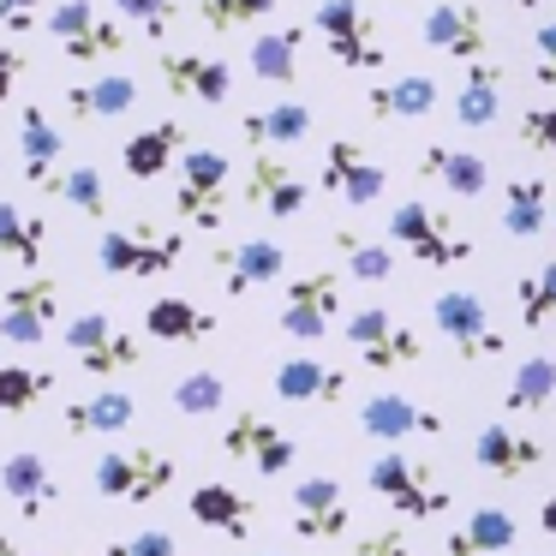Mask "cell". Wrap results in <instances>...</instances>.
<instances>
[{
    "label": "cell",
    "mask_w": 556,
    "mask_h": 556,
    "mask_svg": "<svg viewBox=\"0 0 556 556\" xmlns=\"http://www.w3.org/2000/svg\"><path fill=\"white\" fill-rule=\"evenodd\" d=\"M419 42L448 61L472 66V61H491V18H484L479 0H437L419 25Z\"/></svg>",
    "instance_id": "13"
},
{
    "label": "cell",
    "mask_w": 556,
    "mask_h": 556,
    "mask_svg": "<svg viewBox=\"0 0 556 556\" xmlns=\"http://www.w3.org/2000/svg\"><path fill=\"white\" fill-rule=\"evenodd\" d=\"M359 431L371 437V443H383V448H401L407 437H443V419L437 413H425L419 401H407V395H371L359 407Z\"/></svg>",
    "instance_id": "23"
},
{
    "label": "cell",
    "mask_w": 556,
    "mask_h": 556,
    "mask_svg": "<svg viewBox=\"0 0 556 556\" xmlns=\"http://www.w3.org/2000/svg\"><path fill=\"white\" fill-rule=\"evenodd\" d=\"M132 419H138V401L126 389H102V395L73 401L61 413V431L66 437H121V431H132Z\"/></svg>",
    "instance_id": "35"
},
{
    "label": "cell",
    "mask_w": 556,
    "mask_h": 556,
    "mask_svg": "<svg viewBox=\"0 0 556 556\" xmlns=\"http://www.w3.org/2000/svg\"><path fill=\"white\" fill-rule=\"evenodd\" d=\"M186 150H192V132H186L180 121H156V126H144V132H132L121 144V168H126V180L150 186V180L180 168Z\"/></svg>",
    "instance_id": "22"
},
{
    "label": "cell",
    "mask_w": 556,
    "mask_h": 556,
    "mask_svg": "<svg viewBox=\"0 0 556 556\" xmlns=\"http://www.w3.org/2000/svg\"><path fill=\"white\" fill-rule=\"evenodd\" d=\"M544 443L532 431H520V419H491L479 425V437H472V467L491 472V479H532V472L544 467Z\"/></svg>",
    "instance_id": "17"
},
{
    "label": "cell",
    "mask_w": 556,
    "mask_h": 556,
    "mask_svg": "<svg viewBox=\"0 0 556 556\" xmlns=\"http://www.w3.org/2000/svg\"><path fill=\"white\" fill-rule=\"evenodd\" d=\"M0 491H7V503H13L25 520H42L54 503H61V479H54V467L37 455V448H18V455L0 460Z\"/></svg>",
    "instance_id": "25"
},
{
    "label": "cell",
    "mask_w": 556,
    "mask_h": 556,
    "mask_svg": "<svg viewBox=\"0 0 556 556\" xmlns=\"http://www.w3.org/2000/svg\"><path fill=\"white\" fill-rule=\"evenodd\" d=\"M443 109V85L431 73H383L365 85V114L377 126H401V121H431Z\"/></svg>",
    "instance_id": "18"
},
{
    "label": "cell",
    "mask_w": 556,
    "mask_h": 556,
    "mask_svg": "<svg viewBox=\"0 0 556 556\" xmlns=\"http://www.w3.org/2000/svg\"><path fill=\"white\" fill-rule=\"evenodd\" d=\"M228 180H233V162L210 144H192L174 168V216L198 233H216L228 222Z\"/></svg>",
    "instance_id": "6"
},
{
    "label": "cell",
    "mask_w": 556,
    "mask_h": 556,
    "mask_svg": "<svg viewBox=\"0 0 556 556\" xmlns=\"http://www.w3.org/2000/svg\"><path fill=\"white\" fill-rule=\"evenodd\" d=\"M0 174H7V156H0Z\"/></svg>",
    "instance_id": "56"
},
{
    "label": "cell",
    "mask_w": 556,
    "mask_h": 556,
    "mask_svg": "<svg viewBox=\"0 0 556 556\" xmlns=\"http://www.w3.org/2000/svg\"><path fill=\"white\" fill-rule=\"evenodd\" d=\"M0 556H25V551H18V539H13V532H0Z\"/></svg>",
    "instance_id": "54"
},
{
    "label": "cell",
    "mask_w": 556,
    "mask_h": 556,
    "mask_svg": "<svg viewBox=\"0 0 556 556\" xmlns=\"http://www.w3.org/2000/svg\"><path fill=\"white\" fill-rule=\"evenodd\" d=\"M520 144L539 150V156H556V102H539V109L520 114Z\"/></svg>",
    "instance_id": "48"
},
{
    "label": "cell",
    "mask_w": 556,
    "mask_h": 556,
    "mask_svg": "<svg viewBox=\"0 0 556 556\" xmlns=\"http://www.w3.org/2000/svg\"><path fill=\"white\" fill-rule=\"evenodd\" d=\"M276 13V0H198V25L210 37H233V30H252Z\"/></svg>",
    "instance_id": "43"
},
{
    "label": "cell",
    "mask_w": 556,
    "mask_h": 556,
    "mask_svg": "<svg viewBox=\"0 0 556 556\" xmlns=\"http://www.w3.org/2000/svg\"><path fill=\"white\" fill-rule=\"evenodd\" d=\"M455 121L467 132H491L503 121V66L496 61H472L460 66V85H455Z\"/></svg>",
    "instance_id": "29"
},
{
    "label": "cell",
    "mask_w": 556,
    "mask_h": 556,
    "mask_svg": "<svg viewBox=\"0 0 556 556\" xmlns=\"http://www.w3.org/2000/svg\"><path fill=\"white\" fill-rule=\"evenodd\" d=\"M389 245L407 252L419 269H455V264H472V240L460 233V222L448 210H431L419 198H401L389 210Z\"/></svg>",
    "instance_id": "2"
},
{
    "label": "cell",
    "mask_w": 556,
    "mask_h": 556,
    "mask_svg": "<svg viewBox=\"0 0 556 556\" xmlns=\"http://www.w3.org/2000/svg\"><path fill=\"white\" fill-rule=\"evenodd\" d=\"M276 401H288V407H341L348 401V371L329 359H312V353H288V359L276 365Z\"/></svg>",
    "instance_id": "21"
},
{
    "label": "cell",
    "mask_w": 556,
    "mask_h": 556,
    "mask_svg": "<svg viewBox=\"0 0 556 556\" xmlns=\"http://www.w3.org/2000/svg\"><path fill=\"white\" fill-rule=\"evenodd\" d=\"M312 30L324 37V49H329L336 66H348V73H371V78L389 73L383 30H377V18H371L365 0H317Z\"/></svg>",
    "instance_id": "4"
},
{
    "label": "cell",
    "mask_w": 556,
    "mask_h": 556,
    "mask_svg": "<svg viewBox=\"0 0 556 556\" xmlns=\"http://www.w3.org/2000/svg\"><path fill=\"white\" fill-rule=\"evenodd\" d=\"M186 508H192L198 527L222 532V539H233V544H245V539H252V527H257V503L245 491H233V484H222V479L192 484Z\"/></svg>",
    "instance_id": "27"
},
{
    "label": "cell",
    "mask_w": 556,
    "mask_h": 556,
    "mask_svg": "<svg viewBox=\"0 0 556 556\" xmlns=\"http://www.w3.org/2000/svg\"><path fill=\"white\" fill-rule=\"evenodd\" d=\"M539 532H544V539H556V496H544V503H539Z\"/></svg>",
    "instance_id": "53"
},
{
    "label": "cell",
    "mask_w": 556,
    "mask_h": 556,
    "mask_svg": "<svg viewBox=\"0 0 556 556\" xmlns=\"http://www.w3.org/2000/svg\"><path fill=\"white\" fill-rule=\"evenodd\" d=\"M42 252H49V222L30 216V210H18V204H0V257L37 276Z\"/></svg>",
    "instance_id": "38"
},
{
    "label": "cell",
    "mask_w": 556,
    "mask_h": 556,
    "mask_svg": "<svg viewBox=\"0 0 556 556\" xmlns=\"http://www.w3.org/2000/svg\"><path fill=\"white\" fill-rule=\"evenodd\" d=\"M341 293H348V269H300L281 293L276 329L288 341H324L329 324L341 317Z\"/></svg>",
    "instance_id": "8"
},
{
    "label": "cell",
    "mask_w": 556,
    "mask_h": 556,
    "mask_svg": "<svg viewBox=\"0 0 556 556\" xmlns=\"http://www.w3.org/2000/svg\"><path fill=\"white\" fill-rule=\"evenodd\" d=\"M126 42H132V30L121 25V18H97V25L85 30L78 42H66V61H78V66H97V61H114V54H126Z\"/></svg>",
    "instance_id": "44"
},
{
    "label": "cell",
    "mask_w": 556,
    "mask_h": 556,
    "mask_svg": "<svg viewBox=\"0 0 556 556\" xmlns=\"http://www.w3.org/2000/svg\"><path fill=\"white\" fill-rule=\"evenodd\" d=\"M49 389H54V371H42V365H0V413L7 419H25Z\"/></svg>",
    "instance_id": "42"
},
{
    "label": "cell",
    "mask_w": 556,
    "mask_h": 556,
    "mask_svg": "<svg viewBox=\"0 0 556 556\" xmlns=\"http://www.w3.org/2000/svg\"><path fill=\"white\" fill-rule=\"evenodd\" d=\"M222 455L240 460V467H252L257 479H288L293 460H300V443H293V431H281L269 413H228V425H222Z\"/></svg>",
    "instance_id": "10"
},
{
    "label": "cell",
    "mask_w": 556,
    "mask_h": 556,
    "mask_svg": "<svg viewBox=\"0 0 556 556\" xmlns=\"http://www.w3.org/2000/svg\"><path fill=\"white\" fill-rule=\"evenodd\" d=\"M348 348L359 353V365H371V371H407V365L425 359L419 329H407L395 312H383V305H359V312L348 317Z\"/></svg>",
    "instance_id": "12"
},
{
    "label": "cell",
    "mask_w": 556,
    "mask_h": 556,
    "mask_svg": "<svg viewBox=\"0 0 556 556\" xmlns=\"http://www.w3.org/2000/svg\"><path fill=\"white\" fill-rule=\"evenodd\" d=\"M515 305H520V324H527V329L551 324V317H556V257L520 269V276H515Z\"/></svg>",
    "instance_id": "40"
},
{
    "label": "cell",
    "mask_w": 556,
    "mask_h": 556,
    "mask_svg": "<svg viewBox=\"0 0 556 556\" xmlns=\"http://www.w3.org/2000/svg\"><path fill=\"white\" fill-rule=\"evenodd\" d=\"M245 204L269 222H293L312 204V180L293 168L281 150H252V168H245Z\"/></svg>",
    "instance_id": "16"
},
{
    "label": "cell",
    "mask_w": 556,
    "mask_h": 556,
    "mask_svg": "<svg viewBox=\"0 0 556 556\" xmlns=\"http://www.w3.org/2000/svg\"><path fill=\"white\" fill-rule=\"evenodd\" d=\"M293 539L300 544H341L353 527V503H348V484L336 479V472H305L300 484H293Z\"/></svg>",
    "instance_id": "11"
},
{
    "label": "cell",
    "mask_w": 556,
    "mask_h": 556,
    "mask_svg": "<svg viewBox=\"0 0 556 556\" xmlns=\"http://www.w3.org/2000/svg\"><path fill=\"white\" fill-rule=\"evenodd\" d=\"M431 324H437V336L455 348L460 365H484V359H503L508 353V336L491 324V305H484L472 288H443L437 293Z\"/></svg>",
    "instance_id": "7"
},
{
    "label": "cell",
    "mask_w": 556,
    "mask_h": 556,
    "mask_svg": "<svg viewBox=\"0 0 556 556\" xmlns=\"http://www.w3.org/2000/svg\"><path fill=\"white\" fill-rule=\"evenodd\" d=\"M174 413H186V419H210V413H228V377L210 371V365H198V371H186L180 383L168 389Z\"/></svg>",
    "instance_id": "39"
},
{
    "label": "cell",
    "mask_w": 556,
    "mask_h": 556,
    "mask_svg": "<svg viewBox=\"0 0 556 556\" xmlns=\"http://www.w3.org/2000/svg\"><path fill=\"white\" fill-rule=\"evenodd\" d=\"M156 73H162V85H168V97L204 102V109H222L228 90H233V66L216 61V54H192V49H162Z\"/></svg>",
    "instance_id": "19"
},
{
    "label": "cell",
    "mask_w": 556,
    "mask_h": 556,
    "mask_svg": "<svg viewBox=\"0 0 556 556\" xmlns=\"http://www.w3.org/2000/svg\"><path fill=\"white\" fill-rule=\"evenodd\" d=\"M132 109H138V85L121 78V73L73 78V85H66V114L85 121V126H109V121H121V114H132Z\"/></svg>",
    "instance_id": "30"
},
{
    "label": "cell",
    "mask_w": 556,
    "mask_h": 556,
    "mask_svg": "<svg viewBox=\"0 0 556 556\" xmlns=\"http://www.w3.org/2000/svg\"><path fill=\"white\" fill-rule=\"evenodd\" d=\"M144 329L156 341H174V348H198V341L216 336V317H210L204 305L180 300V293H156V300L144 305Z\"/></svg>",
    "instance_id": "34"
},
{
    "label": "cell",
    "mask_w": 556,
    "mask_h": 556,
    "mask_svg": "<svg viewBox=\"0 0 556 556\" xmlns=\"http://www.w3.org/2000/svg\"><path fill=\"white\" fill-rule=\"evenodd\" d=\"M49 0H0V30H30Z\"/></svg>",
    "instance_id": "51"
},
{
    "label": "cell",
    "mask_w": 556,
    "mask_h": 556,
    "mask_svg": "<svg viewBox=\"0 0 556 556\" xmlns=\"http://www.w3.org/2000/svg\"><path fill=\"white\" fill-rule=\"evenodd\" d=\"M336 257L348 269V281H365V288H389L395 281V245L371 240L359 228H336Z\"/></svg>",
    "instance_id": "36"
},
{
    "label": "cell",
    "mask_w": 556,
    "mask_h": 556,
    "mask_svg": "<svg viewBox=\"0 0 556 556\" xmlns=\"http://www.w3.org/2000/svg\"><path fill=\"white\" fill-rule=\"evenodd\" d=\"M551 401H556V359L551 353H527L503 389V413L508 419H527V413H544Z\"/></svg>",
    "instance_id": "37"
},
{
    "label": "cell",
    "mask_w": 556,
    "mask_h": 556,
    "mask_svg": "<svg viewBox=\"0 0 556 556\" xmlns=\"http://www.w3.org/2000/svg\"><path fill=\"white\" fill-rule=\"evenodd\" d=\"M25 78V49H0V109L13 102V85Z\"/></svg>",
    "instance_id": "52"
},
{
    "label": "cell",
    "mask_w": 556,
    "mask_h": 556,
    "mask_svg": "<svg viewBox=\"0 0 556 556\" xmlns=\"http://www.w3.org/2000/svg\"><path fill=\"white\" fill-rule=\"evenodd\" d=\"M186 257V233L180 228H156V222H132V228H102L97 233V264L102 276L121 281H150L180 269Z\"/></svg>",
    "instance_id": "3"
},
{
    "label": "cell",
    "mask_w": 556,
    "mask_h": 556,
    "mask_svg": "<svg viewBox=\"0 0 556 556\" xmlns=\"http://www.w3.org/2000/svg\"><path fill=\"white\" fill-rule=\"evenodd\" d=\"M54 317H61V281H54L49 269H37V276L13 281L7 300H0V341H13V348H42L49 329H54Z\"/></svg>",
    "instance_id": "14"
},
{
    "label": "cell",
    "mask_w": 556,
    "mask_h": 556,
    "mask_svg": "<svg viewBox=\"0 0 556 556\" xmlns=\"http://www.w3.org/2000/svg\"><path fill=\"white\" fill-rule=\"evenodd\" d=\"M515 539H520V527L508 508H472L460 527H448L443 556H508Z\"/></svg>",
    "instance_id": "33"
},
{
    "label": "cell",
    "mask_w": 556,
    "mask_h": 556,
    "mask_svg": "<svg viewBox=\"0 0 556 556\" xmlns=\"http://www.w3.org/2000/svg\"><path fill=\"white\" fill-rule=\"evenodd\" d=\"M317 186H324L329 198H341L348 210H371L377 198L389 192V168L371 156V150L359 144V138H329L324 150V174H317Z\"/></svg>",
    "instance_id": "15"
},
{
    "label": "cell",
    "mask_w": 556,
    "mask_h": 556,
    "mask_svg": "<svg viewBox=\"0 0 556 556\" xmlns=\"http://www.w3.org/2000/svg\"><path fill=\"white\" fill-rule=\"evenodd\" d=\"M180 479V460L162 455V448H102L97 467H90V484H97L102 503H162Z\"/></svg>",
    "instance_id": "5"
},
{
    "label": "cell",
    "mask_w": 556,
    "mask_h": 556,
    "mask_svg": "<svg viewBox=\"0 0 556 556\" xmlns=\"http://www.w3.org/2000/svg\"><path fill=\"white\" fill-rule=\"evenodd\" d=\"M532 85L556 90V18L532 30Z\"/></svg>",
    "instance_id": "49"
},
{
    "label": "cell",
    "mask_w": 556,
    "mask_h": 556,
    "mask_svg": "<svg viewBox=\"0 0 556 556\" xmlns=\"http://www.w3.org/2000/svg\"><path fill=\"white\" fill-rule=\"evenodd\" d=\"M49 198H61V204L85 210L90 222H109V186H102V174L90 168V162H78V168H61V174H54Z\"/></svg>",
    "instance_id": "41"
},
{
    "label": "cell",
    "mask_w": 556,
    "mask_h": 556,
    "mask_svg": "<svg viewBox=\"0 0 556 556\" xmlns=\"http://www.w3.org/2000/svg\"><path fill=\"white\" fill-rule=\"evenodd\" d=\"M508 13H532V7H539V0H503Z\"/></svg>",
    "instance_id": "55"
},
{
    "label": "cell",
    "mask_w": 556,
    "mask_h": 556,
    "mask_svg": "<svg viewBox=\"0 0 556 556\" xmlns=\"http://www.w3.org/2000/svg\"><path fill=\"white\" fill-rule=\"evenodd\" d=\"M66 353L78 359V371L90 377H121L144 365V341L132 329H121L109 312H78L66 317Z\"/></svg>",
    "instance_id": "9"
},
{
    "label": "cell",
    "mask_w": 556,
    "mask_h": 556,
    "mask_svg": "<svg viewBox=\"0 0 556 556\" xmlns=\"http://www.w3.org/2000/svg\"><path fill=\"white\" fill-rule=\"evenodd\" d=\"M551 222H556L551 180H544V174H515V180L503 186V233L508 240H539Z\"/></svg>",
    "instance_id": "31"
},
{
    "label": "cell",
    "mask_w": 556,
    "mask_h": 556,
    "mask_svg": "<svg viewBox=\"0 0 556 556\" xmlns=\"http://www.w3.org/2000/svg\"><path fill=\"white\" fill-rule=\"evenodd\" d=\"M312 37H317L312 25L257 30V37H252V54H245L252 78H257V85H269V90H293V85H300V54H305V42H312Z\"/></svg>",
    "instance_id": "26"
},
{
    "label": "cell",
    "mask_w": 556,
    "mask_h": 556,
    "mask_svg": "<svg viewBox=\"0 0 556 556\" xmlns=\"http://www.w3.org/2000/svg\"><path fill=\"white\" fill-rule=\"evenodd\" d=\"M102 556H180V539H174L168 527H144V532H132V539H109Z\"/></svg>",
    "instance_id": "47"
},
{
    "label": "cell",
    "mask_w": 556,
    "mask_h": 556,
    "mask_svg": "<svg viewBox=\"0 0 556 556\" xmlns=\"http://www.w3.org/2000/svg\"><path fill=\"white\" fill-rule=\"evenodd\" d=\"M97 18H102L97 0H61V7H49V37L66 49V42H78L90 25H97Z\"/></svg>",
    "instance_id": "46"
},
{
    "label": "cell",
    "mask_w": 556,
    "mask_h": 556,
    "mask_svg": "<svg viewBox=\"0 0 556 556\" xmlns=\"http://www.w3.org/2000/svg\"><path fill=\"white\" fill-rule=\"evenodd\" d=\"M365 484H371V496L389 503L401 520H437L443 508H455L448 479L431 467V460L407 455V448H377L371 467H365Z\"/></svg>",
    "instance_id": "1"
},
{
    "label": "cell",
    "mask_w": 556,
    "mask_h": 556,
    "mask_svg": "<svg viewBox=\"0 0 556 556\" xmlns=\"http://www.w3.org/2000/svg\"><path fill=\"white\" fill-rule=\"evenodd\" d=\"M240 138L252 150H288V144H305L312 138V109H305L300 97H281L269 102V109H252L240 121Z\"/></svg>",
    "instance_id": "32"
},
{
    "label": "cell",
    "mask_w": 556,
    "mask_h": 556,
    "mask_svg": "<svg viewBox=\"0 0 556 556\" xmlns=\"http://www.w3.org/2000/svg\"><path fill=\"white\" fill-rule=\"evenodd\" d=\"M114 13H121L126 30H144L150 42H162L180 18V0H114Z\"/></svg>",
    "instance_id": "45"
},
{
    "label": "cell",
    "mask_w": 556,
    "mask_h": 556,
    "mask_svg": "<svg viewBox=\"0 0 556 556\" xmlns=\"http://www.w3.org/2000/svg\"><path fill=\"white\" fill-rule=\"evenodd\" d=\"M264 556H269V551H264Z\"/></svg>",
    "instance_id": "57"
},
{
    "label": "cell",
    "mask_w": 556,
    "mask_h": 556,
    "mask_svg": "<svg viewBox=\"0 0 556 556\" xmlns=\"http://www.w3.org/2000/svg\"><path fill=\"white\" fill-rule=\"evenodd\" d=\"M353 556H413V544L401 539L395 527H371L359 544H353Z\"/></svg>",
    "instance_id": "50"
},
{
    "label": "cell",
    "mask_w": 556,
    "mask_h": 556,
    "mask_svg": "<svg viewBox=\"0 0 556 556\" xmlns=\"http://www.w3.org/2000/svg\"><path fill=\"white\" fill-rule=\"evenodd\" d=\"M419 180L443 186L448 198H484L491 192V162L479 150H460V144H425L419 150Z\"/></svg>",
    "instance_id": "28"
},
{
    "label": "cell",
    "mask_w": 556,
    "mask_h": 556,
    "mask_svg": "<svg viewBox=\"0 0 556 556\" xmlns=\"http://www.w3.org/2000/svg\"><path fill=\"white\" fill-rule=\"evenodd\" d=\"M61 156H66V132L49 121V109L25 102V109H18V174H25L37 192H49L54 174H61Z\"/></svg>",
    "instance_id": "24"
},
{
    "label": "cell",
    "mask_w": 556,
    "mask_h": 556,
    "mask_svg": "<svg viewBox=\"0 0 556 556\" xmlns=\"http://www.w3.org/2000/svg\"><path fill=\"white\" fill-rule=\"evenodd\" d=\"M216 269H222V293L228 300H245V293L269 288V281L288 276V245L257 233V240H233L216 252Z\"/></svg>",
    "instance_id": "20"
}]
</instances>
